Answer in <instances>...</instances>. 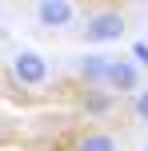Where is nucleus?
<instances>
[{"mask_svg": "<svg viewBox=\"0 0 148 151\" xmlns=\"http://www.w3.org/2000/svg\"><path fill=\"white\" fill-rule=\"evenodd\" d=\"M12 76H16L20 88H40L48 80V60L40 52H32V48H20L12 56Z\"/></svg>", "mask_w": 148, "mask_h": 151, "instance_id": "nucleus-1", "label": "nucleus"}, {"mask_svg": "<svg viewBox=\"0 0 148 151\" xmlns=\"http://www.w3.org/2000/svg\"><path fill=\"white\" fill-rule=\"evenodd\" d=\"M124 16L120 12H96V16H88V24H84V40L88 44H112V40H120L124 36Z\"/></svg>", "mask_w": 148, "mask_h": 151, "instance_id": "nucleus-2", "label": "nucleus"}, {"mask_svg": "<svg viewBox=\"0 0 148 151\" xmlns=\"http://www.w3.org/2000/svg\"><path fill=\"white\" fill-rule=\"evenodd\" d=\"M104 88H112V91H140V68L132 60H108Z\"/></svg>", "mask_w": 148, "mask_h": 151, "instance_id": "nucleus-3", "label": "nucleus"}, {"mask_svg": "<svg viewBox=\"0 0 148 151\" xmlns=\"http://www.w3.org/2000/svg\"><path fill=\"white\" fill-rule=\"evenodd\" d=\"M36 16H40V24H48V28H64V24H72L76 8H72L68 0H44V4H36Z\"/></svg>", "mask_w": 148, "mask_h": 151, "instance_id": "nucleus-4", "label": "nucleus"}, {"mask_svg": "<svg viewBox=\"0 0 148 151\" xmlns=\"http://www.w3.org/2000/svg\"><path fill=\"white\" fill-rule=\"evenodd\" d=\"M104 76H108V56L88 52L84 60H80V80H84L88 88H104Z\"/></svg>", "mask_w": 148, "mask_h": 151, "instance_id": "nucleus-5", "label": "nucleus"}, {"mask_svg": "<svg viewBox=\"0 0 148 151\" xmlns=\"http://www.w3.org/2000/svg\"><path fill=\"white\" fill-rule=\"evenodd\" d=\"M108 107H112V96H108L104 88H88V91H84V111H88V115H104Z\"/></svg>", "mask_w": 148, "mask_h": 151, "instance_id": "nucleus-6", "label": "nucleus"}, {"mask_svg": "<svg viewBox=\"0 0 148 151\" xmlns=\"http://www.w3.org/2000/svg\"><path fill=\"white\" fill-rule=\"evenodd\" d=\"M76 151H116V139H112L108 131H88L76 143Z\"/></svg>", "mask_w": 148, "mask_h": 151, "instance_id": "nucleus-7", "label": "nucleus"}, {"mask_svg": "<svg viewBox=\"0 0 148 151\" xmlns=\"http://www.w3.org/2000/svg\"><path fill=\"white\" fill-rule=\"evenodd\" d=\"M132 64L136 68H148V40H136L132 44Z\"/></svg>", "mask_w": 148, "mask_h": 151, "instance_id": "nucleus-8", "label": "nucleus"}, {"mask_svg": "<svg viewBox=\"0 0 148 151\" xmlns=\"http://www.w3.org/2000/svg\"><path fill=\"white\" fill-rule=\"evenodd\" d=\"M132 111H136V119H144V123H148V88H140V91H136Z\"/></svg>", "mask_w": 148, "mask_h": 151, "instance_id": "nucleus-9", "label": "nucleus"}, {"mask_svg": "<svg viewBox=\"0 0 148 151\" xmlns=\"http://www.w3.org/2000/svg\"><path fill=\"white\" fill-rule=\"evenodd\" d=\"M144 151H148V147H144Z\"/></svg>", "mask_w": 148, "mask_h": 151, "instance_id": "nucleus-10", "label": "nucleus"}]
</instances>
